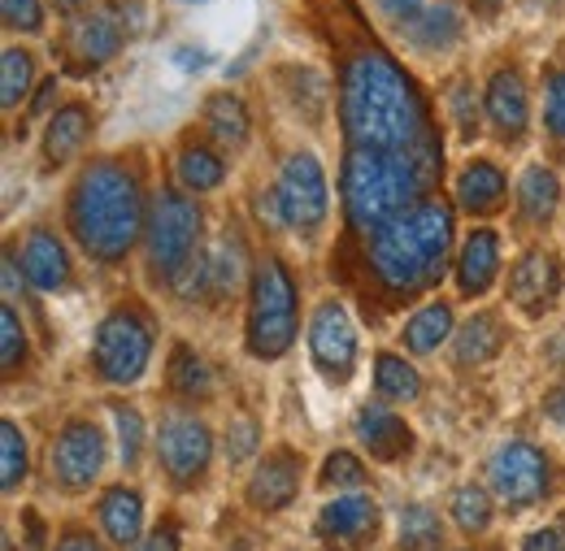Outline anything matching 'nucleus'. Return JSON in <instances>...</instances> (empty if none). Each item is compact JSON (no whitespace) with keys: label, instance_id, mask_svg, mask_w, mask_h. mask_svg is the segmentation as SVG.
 Returning <instances> with one entry per match:
<instances>
[{"label":"nucleus","instance_id":"f257e3e1","mask_svg":"<svg viewBox=\"0 0 565 551\" xmlns=\"http://www.w3.org/2000/svg\"><path fill=\"white\" fill-rule=\"evenodd\" d=\"M340 118L353 148L379 152H435L418 87L392 57L365 48L344 66L340 78Z\"/></svg>","mask_w":565,"mask_h":551},{"label":"nucleus","instance_id":"f03ea898","mask_svg":"<svg viewBox=\"0 0 565 551\" xmlns=\"http://www.w3.org/2000/svg\"><path fill=\"white\" fill-rule=\"evenodd\" d=\"M439 152H379L353 148L344 161V205L356 230H383L405 208H418L435 179Z\"/></svg>","mask_w":565,"mask_h":551},{"label":"nucleus","instance_id":"7ed1b4c3","mask_svg":"<svg viewBox=\"0 0 565 551\" xmlns=\"http://www.w3.org/2000/svg\"><path fill=\"white\" fill-rule=\"evenodd\" d=\"M74 239L96 261H122L143 226V201L122 165H92L71 196Z\"/></svg>","mask_w":565,"mask_h":551},{"label":"nucleus","instance_id":"20e7f679","mask_svg":"<svg viewBox=\"0 0 565 551\" xmlns=\"http://www.w3.org/2000/svg\"><path fill=\"white\" fill-rule=\"evenodd\" d=\"M448 244H452V208L423 201L370 239V261L392 291L409 295L435 282L448 261Z\"/></svg>","mask_w":565,"mask_h":551},{"label":"nucleus","instance_id":"39448f33","mask_svg":"<svg viewBox=\"0 0 565 551\" xmlns=\"http://www.w3.org/2000/svg\"><path fill=\"white\" fill-rule=\"evenodd\" d=\"M296 339V287L282 261L266 257L253 274V313H248V352L262 360L282 356Z\"/></svg>","mask_w":565,"mask_h":551},{"label":"nucleus","instance_id":"423d86ee","mask_svg":"<svg viewBox=\"0 0 565 551\" xmlns=\"http://www.w3.org/2000/svg\"><path fill=\"white\" fill-rule=\"evenodd\" d=\"M196 239H201V213L179 192H157L148 208V266L166 282L179 287V278L196 261Z\"/></svg>","mask_w":565,"mask_h":551},{"label":"nucleus","instance_id":"0eeeda50","mask_svg":"<svg viewBox=\"0 0 565 551\" xmlns=\"http://www.w3.org/2000/svg\"><path fill=\"white\" fill-rule=\"evenodd\" d=\"M152 356V331L136 309H118L96 331V374L105 382H136Z\"/></svg>","mask_w":565,"mask_h":551},{"label":"nucleus","instance_id":"6e6552de","mask_svg":"<svg viewBox=\"0 0 565 551\" xmlns=\"http://www.w3.org/2000/svg\"><path fill=\"white\" fill-rule=\"evenodd\" d=\"M488 483L500 495V504L526 508L548 490V461H544L540 447H531L522 439H509V443L495 447L492 461H488Z\"/></svg>","mask_w":565,"mask_h":551},{"label":"nucleus","instance_id":"1a4fd4ad","mask_svg":"<svg viewBox=\"0 0 565 551\" xmlns=\"http://www.w3.org/2000/svg\"><path fill=\"white\" fill-rule=\"evenodd\" d=\"M157 456H161V469L170 474V483L192 486L210 469L213 456V439L205 421L188 413H170L161 421V434H157Z\"/></svg>","mask_w":565,"mask_h":551},{"label":"nucleus","instance_id":"9d476101","mask_svg":"<svg viewBox=\"0 0 565 551\" xmlns=\"http://www.w3.org/2000/svg\"><path fill=\"white\" fill-rule=\"evenodd\" d=\"M279 217L296 230H313L327 217V179L309 152H291L279 174Z\"/></svg>","mask_w":565,"mask_h":551},{"label":"nucleus","instance_id":"9b49d317","mask_svg":"<svg viewBox=\"0 0 565 551\" xmlns=\"http://www.w3.org/2000/svg\"><path fill=\"white\" fill-rule=\"evenodd\" d=\"M309 352H313V365L331 378V382H349L356 365V331L353 317L344 304H322L313 313V326H309Z\"/></svg>","mask_w":565,"mask_h":551},{"label":"nucleus","instance_id":"f8f14e48","mask_svg":"<svg viewBox=\"0 0 565 551\" xmlns=\"http://www.w3.org/2000/svg\"><path fill=\"white\" fill-rule=\"evenodd\" d=\"M105 465V439L92 421H71L53 447V474L66 490H83V486L96 483Z\"/></svg>","mask_w":565,"mask_h":551},{"label":"nucleus","instance_id":"ddd939ff","mask_svg":"<svg viewBox=\"0 0 565 551\" xmlns=\"http://www.w3.org/2000/svg\"><path fill=\"white\" fill-rule=\"evenodd\" d=\"M379 534V508L365 495H344L318 512V539L335 551H361Z\"/></svg>","mask_w":565,"mask_h":551},{"label":"nucleus","instance_id":"4468645a","mask_svg":"<svg viewBox=\"0 0 565 551\" xmlns=\"http://www.w3.org/2000/svg\"><path fill=\"white\" fill-rule=\"evenodd\" d=\"M557 291H562V266L548 252H526L509 274V300L522 313H544V304H553Z\"/></svg>","mask_w":565,"mask_h":551},{"label":"nucleus","instance_id":"2eb2a0df","mask_svg":"<svg viewBox=\"0 0 565 551\" xmlns=\"http://www.w3.org/2000/svg\"><path fill=\"white\" fill-rule=\"evenodd\" d=\"M296 486H300V456L296 452H270L266 465L253 474V486H248V504L257 512H279L296 499Z\"/></svg>","mask_w":565,"mask_h":551},{"label":"nucleus","instance_id":"dca6fc26","mask_svg":"<svg viewBox=\"0 0 565 551\" xmlns=\"http://www.w3.org/2000/svg\"><path fill=\"white\" fill-rule=\"evenodd\" d=\"M22 270L35 291H62L71 282V257L66 244L53 230H31L22 244Z\"/></svg>","mask_w":565,"mask_h":551},{"label":"nucleus","instance_id":"f3484780","mask_svg":"<svg viewBox=\"0 0 565 551\" xmlns=\"http://www.w3.org/2000/svg\"><path fill=\"white\" fill-rule=\"evenodd\" d=\"M353 430H356V439H361V447H365L374 461H401V456H409V447H414V430L396 413L374 409V404H365V409L356 413Z\"/></svg>","mask_w":565,"mask_h":551},{"label":"nucleus","instance_id":"a211bd4d","mask_svg":"<svg viewBox=\"0 0 565 551\" xmlns=\"http://www.w3.org/2000/svg\"><path fill=\"white\" fill-rule=\"evenodd\" d=\"M118 48H122V31H118V22H114L109 13L83 18L71 35H66V57H71V66L78 69V74L105 66Z\"/></svg>","mask_w":565,"mask_h":551},{"label":"nucleus","instance_id":"6ab92c4d","mask_svg":"<svg viewBox=\"0 0 565 551\" xmlns=\"http://www.w3.org/2000/svg\"><path fill=\"white\" fill-rule=\"evenodd\" d=\"M488 118L504 139H518L531 122V105H526V83L518 69H495L488 83Z\"/></svg>","mask_w":565,"mask_h":551},{"label":"nucleus","instance_id":"aec40b11","mask_svg":"<svg viewBox=\"0 0 565 551\" xmlns=\"http://www.w3.org/2000/svg\"><path fill=\"white\" fill-rule=\"evenodd\" d=\"M495 270H500V239L492 230H470V239L461 244V257H457L461 295H483L495 282Z\"/></svg>","mask_w":565,"mask_h":551},{"label":"nucleus","instance_id":"412c9836","mask_svg":"<svg viewBox=\"0 0 565 551\" xmlns=\"http://www.w3.org/2000/svg\"><path fill=\"white\" fill-rule=\"evenodd\" d=\"M239 282H244V248H239V239L213 244V252L201 266V287H210V300H217V304L231 300L239 291Z\"/></svg>","mask_w":565,"mask_h":551},{"label":"nucleus","instance_id":"4be33fe9","mask_svg":"<svg viewBox=\"0 0 565 551\" xmlns=\"http://www.w3.org/2000/svg\"><path fill=\"white\" fill-rule=\"evenodd\" d=\"M100 526H105V534H109L118 548L136 543L143 526V499L136 490H127V486H114V490L100 499Z\"/></svg>","mask_w":565,"mask_h":551},{"label":"nucleus","instance_id":"5701e85b","mask_svg":"<svg viewBox=\"0 0 565 551\" xmlns=\"http://www.w3.org/2000/svg\"><path fill=\"white\" fill-rule=\"evenodd\" d=\"M518 205H522V217L526 222H548L557 205H562V183L548 165H531L518 183Z\"/></svg>","mask_w":565,"mask_h":551},{"label":"nucleus","instance_id":"b1692460","mask_svg":"<svg viewBox=\"0 0 565 551\" xmlns=\"http://www.w3.org/2000/svg\"><path fill=\"white\" fill-rule=\"evenodd\" d=\"M457 201L470 208V213H492L504 201V174L495 170L492 161L466 165L461 179H457Z\"/></svg>","mask_w":565,"mask_h":551},{"label":"nucleus","instance_id":"393cba45","mask_svg":"<svg viewBox=\"0 0 565 551\" xmlns=\"http://www.w3.org/2000/svg\"><path fill=\"white\" fill-rule=\"evenodd\" d=\"M457 31H461V18H457V9L448 4V0H430L423 13L405 26V35L426 48V53H435V48H448L452 40H457Z\"/></svg>","mask_w":565,"mask_h":551},{"label":"nucleus","instance_id":"a878e982","mask_svg":"<svg viewBox=\"0 0 565 551\" xmlns=\"http://www.w3.org/2000/svg\"><path fill=\"white\" fill-rule=\"evenodd\" d=\"M83 139H87V109H83V105H71V109H62V114L49 122L44 161H49V165H66L74 152L83 148Z\"/></svg>","mask_w":565,"mask_h":551},{"label":"nucleus","instance_id":"bb28decb","mask_svg":"<svg viewBox=\"0 0 565 551\" xmlns=\"http://www.w3.org/2000/svg\"><path fill=\"white\" fill-rule=\"evenodd\" d=\"M452 335V309L444 304V300H435V304H426V309H418L409 322H405V347L409 352H418V356H426V352H435V347L444 344Z\"/></svg>","mask_w":565,"mask_h":551},{"label":"nucleus","instance_id":"cd10ccee","mask_svg":"<svg viewBox=\"0 0 565 551\" xmlns=\"http://www.w3.org/2000/svg\"><path fill=\"white\" fill-rule=\"evenodd\" d=\"M170 387L188 400H210L213 396V369L205 365V356H196V347L179 344L170 356Z\"/></svg>","mask_w":565,"mask_h":551},{"label":"nucleus","instance_id":"c85d7f7f","mask_svg":"<svg viewBox=\"0 0 565 551\" xmlns=\"http://www.w3.org/2000/svg\"><path fill=\"white\" fill-rule=\"evenodd\" d=\"M500 344H504L500 322H495L492 313H479L457 335V365H483V360H492L495 352H500Z\"/></svg>","mask_w":565,"mask_h":551},{"label":"nucleus","instance_id":"c756f323","mask_svg":"<svg viewBox=\"0 0 565 551\" xmlns=\"http://www.w3.org/2000/svg\"><path fill=\"white\" fill-rule=\"evenodd\" d=\"M374 387H379L383 400H401V404L405 400H418V391H423L418 387V374L401 356H379L374 360Z\"/></svg>","mask_w":565,"mask_h":551},{"label":"nucleus","instance_id":"7c9ffc66","mask_svg":"<svg viewBox=\"0 0 565 551\" xmlns=\"http://www.w3.org/2000/svg\"><path fill=\"white\" fill-rule=\"evenodd\" d=\"M210 131L222 143H244L248 139V109L235 96L217 91V96H210Z\"/></svg>","mask_w":565,"mask_h":551},{"label":"nucleus","instance_id":"2f4dec72","mask_svg":"<svg viewBox=\"0 0 565 551\" xmlns=\"http://www.w3.org/2000/svg\"><path fill=\"white\" fill-rule=\"evenodd\" d=\"M452 521L470 534L488 530L492 526V495L483 486H457L452 490Z\"/></svg>","mask_w":565,"mask_h":551},{"label":"nucleus","instance_id":"473e14b6","mask_svg":"<svg viewBox=\"0 0 565 551\" xmlns=\"http://www.w3.org/2000/svg\"><path fill=\"white\" fill-rule=\"evenodd\" d=\"M179 179L192 192H213L222 183V161L213 156L210 148H183L179 152Z\"/></svg>","mask_w":565,"mask_h":551},{"label":"nucleus","instance_id":"72a5a7b5","mask_svg":"<svg viewBox=\"0 0 565 551\" xmlns=\"http://www.w3.org/2000/svg\"><path fill=\"white\" fill-rule=\"evenodd\" d=\"M26 478V439L13 421H0V483L4 490H18Z\"/></svg>","mask_w":565,"mask_h":551},{"label":"nucleus","instance_id":"f704fd0d","mask_svg":"<svg viewBox=\"0 0 565 551\" xmlns=\"http://www.w3.org/2000/svg\"><path fill=\"white\" fill-rule=\"evenodd\" d=\"M31 78H35V62H31V53L9 48V53H4V69H0V100H4V109H18V105H22V96H26Z\"/></svg>","mask_w":565,"mask_h":551},{"label":"nucleus","instance_id":"c9c22d12","mask_svg":"<svg viewBox=\"0 0 565 551\" xmlns=\"http://www.w3.org/2000/svg\"><path fill=\"white\" fill-rule=\"evenodd\" d=\"M401 548L405 551H435L439 548V521H435V512H430V508L414 504V508H405V512H401Z\"/></svg>","mask_w":565,"mask_h":551},{"label":"nucleus","instance_id":"e433bc0d","mask_svg":"<svg viewBox=\"0 0 565 551\" xmlns=\"http://www.w3.org/2000/svg\"><path fill=\"white\" fill-rule=\"evenodd\" d=\"M318 483L331 486V490H353V486H365V469H361V461L353 452H331Z\"/></svg>","mask_w":565,"mask_h":551},{"label":"nucleus","instance_id":"4c0bfd02","mask_svg":"<svg viewBox=\"0 0 565 551\" xmlns=\"http://www.w3.org/2000/svg\"><path fill=\"white\" fill-rule=\"evenodd\" d=\"M544 127L565 148V69L548 74V87H544Z\"/></svg>","mask_w":565,"mask_h":551},{"label":"nucleus","instance_id":"58836bf2","mask_svg":"<svg viewBox=\"0 0 565 551\" xmlns=\"http://www.w3.org/2000/svg\"><path fill=\"white\" fill-rule=\"evenodd\" d=\"M114 425H118V443H122V461L127 465H136L143 452V421L136 409H114Z\"/></svg>","mask_w":565,"mask_h":551},{"label":"nucleus","instance_id":"ea45409f","mask_svg":"<svg viewBox=\"0 0 565 551\" xmlns=\"http://www.w3.org/2000/svg\"><path fill=\"white\" fill-rule=\"evenodd\" d=\"M26 356V335H22V322L13 309L0 313V365L4 369H18V360Z\"/></svg>","mask_w":565,"mask_h":551},{"label":"nucleus","instance_id":"a19ab883","mask_svg":"<svg viewBox=\"0 0 565 551\" xmlns=\"http://www.w3.org/2000/svg\"><path fill=\"white\" fill-rule=\"evenodd\" d=\"M0 13H4V26H9V31H26V35H35V31L44 26V9H40V0H0Z\"/></svg>","mask_w":565,"mask_h":551},{"label":"nucleus","instance_id":"79ce46f5","mask_svg":"<svg viewBox=\"0 0 565 551\" xmlns=\"http://www.w3.org/2000/svg\"><path fill=\"white\" fill-rule=\"evenodd\" d=\"M253 452H257V425L248 417H235L231 430H226V456H231V465L248 461Z\"/></svg>","mask_w":565,"mask_h":551},{"label":"nucleus","instance_id":"37998d69","mask_svg":"<svg viewBox=\"0 0 565 551\" xmlns=\"http://www.w3.org/2000/svg\"><path fill=\"white\" fill-rule=\"evenodd\" d=\"M448 105H452L457 131H461L466 139H475V131H479V109H475V91H470L466 83H457V87L448 91Z\"/></svg>","mask_w":565,"mask_h":551},{"label":"nucleus","instance_id":"c03bdc74","mask_svg":"<svg viewBox=\"0 0 565 551\" xmlns=\"http://www.w3.org/2000/svg\"><path fill=\"white\" fill-rule=\"evenodd\" d=\"M374 4L383 9V18H392V22H396V26L405 31V26H409V22H414V18L423 13L430 0H374Z\"/></svg>","mask_w":565,"mask_h":551},{"label":"nucleus","instance_id":"a18cd8bd","mask_svg":"<svg viewBox=\"0 0 565 551\" xmlns=\"http://www.w3.org/2000/svg\"><path fill=\"white\" fill-rule=\"evenodd\" d=\"M522 551H565V526H548V530H535Z\"/></svg>","mask_w":565,"mask_h":551},{"label":"nucleus","instance_id":"49530a36","mask_svg":"<svg viewBox=\"0 0 565 551\" xmlns=\"http://www.w3.org/2000/svg\"><path fill=\"white\" fill-rule=\"evenodd\" d=\"M140 551H179V530H170V526H166V530H157L152 539H143Z\"/></svg>","mask_w":565,"mask_h":551},{"label":"nucleus","instance_id":"de8ad7c7","mask_svg":"<svg viewBox=\"0 0 565 551\" xmlns=\"http://www.w3.org/2000/svg\"><path fill=\"white\" fill-rule=\"evenodd\" d=\"M544 413L553 417L557 425H565V382H562V387H553V391L544 396Z\"/></svg>","mask_w":565,"mask_h":551},{"label":"nucleus","instance_id":"09e8293b","mask_svg":"<svg viewBox=\"0 0 565 551\" xmlns=\"http://www.w3.org/2000/svg\"><path fill=\"white\" fill-rule=\"evenodd\" d=\"M22 521H26V530H31V543H26V551H40V548H44V526H40V517H35V512H26Z\"/></svg>","mask_w":565,"mask_h":551},{"label":"nucleus","instance_id":"8fccbe9b","mask_svg":"<svg viewBox=\"0 0 565 551\" xmlns=\"http://www.w3.org/2000/svg\"><path fill=\"white\" fill-rule=\"evenodd\" d=\"M57 96V78H49L44 87H40V96H35V105H31V114H44L49 109V100Z\"/></svg>","mask_w":565,"mask_h":551},{"label":"nucleus","instance_id":"3c124183","mask_svg":"<svg viewBox=\"0 0 565 551\" xmlns=\"http://www.w3.org/2000/svg\"><path fill=\"white\" fill-rule=\"evenodd\" d=\"M57 551H100V548H96V543H92L87 534H66V539H62V548H57Z\"/></svg>","mask_w":565,"mask_h":551},{"label":"nucleus","instance_id":"603ef678","mask_svg":"<svg viewBox=\"0 0 565 551\" xmlns=\"http://www.w3.org/2000/svg\"><path fill=\"white\" fill-rule=\"evenodd\" d=\"M78 4H83V0H57V9H62V13H74Z\"/></svg>","mask_w":565,"mask_h":551},{"label":"nucleus","instance_id":"864d4df0","mask_svg":"<svg viewBox=\"0 0 565 551\" xmlns=\"http://www.w3.org/2000/svg\"><path fill=\"white\" fill-rule=\"evenodd\" d=\"M475 4H479L483 13H492V9H500V0H475Z\"/></svg>","mask_w":565,"mask_h":551},{"label":"nucleus","instance_id":"5fc2aeb1","mask_svg":"<svg viewBox=\"0 0 565 551\" xmlns=\"http://www.w3.org/2000/svg\"><path fill=\"white\" fill-rule=\"evenodd\" d=\"M239 551H244V548H239Z\"/></svg>","mask_w":565,"mask_h":551}]
</instances>
